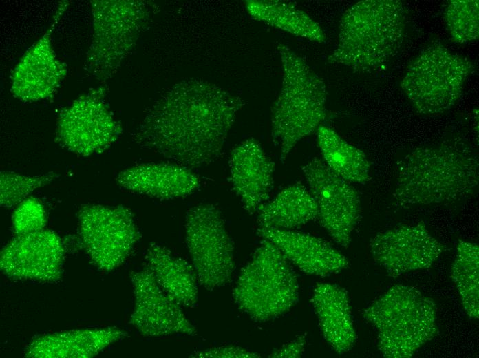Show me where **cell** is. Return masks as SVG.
<instances>
[{"label": "cell", "instance_id": "6da1fadb", "mask_svg": "<svg viewBox=\"0 0 479 358\" xmlns=\"http://www.w3.org/2000/svg\"><path fill=\"white\" fill-rule=\"evenodd\" d=\"M239 96L200 79L184 80L148 109L133 133L140 147L189 169L221 154L238 111Z\"/></svg>", "mask_w": 479, "mask_h": 358}, {"label": "cell", "instance_id": "7a4b0ae2", "mask_svg": "<svg viewBox=\"0 0 479 358\" xmlns=\"http://www.w3.org/2000/svg\"><path fill=\"white\" fill-rule=\"evenodd\" d=\"M478 181L474 149L462 138H448L398 160L392 202L399 208L458 203L476 193Z\"/></svg>", "mask_w": 479, "mask_h": 358}, {"label": "cell", "instance_id": "3957f363", "mask_svg": "<svg viewBox=\"0 0 479 358\" xmlns=\"http://www.w3.org/2000/svg\"><path fill=\"white\" fill-rule=\"evenodd\" d=\"M407 24V10L401 1H360L341 17L338 43L328 61L357 73L381 72L403 48Z\"/></svg>", "mask_w": 479, "mask_h": 358}, {"label": "cell", "instance_id": "277c9868", "mask_svg": "<svg viewBox=\"0 0 479 358\" xmlns=\"http://www.w3.org/2000/svg\"><path fill=\"white\" fill-rule=\"evenodd\" d=\"M277 50L282 81L271 109L270 131L284 162L297 144L326 119L327 90L323 79L287 45L279 42Z\"/></svg>", "mask_w": 479, "mask_h": 358}, {"label": "cell", "instance_id": "5b68a950", "mask_svg": "<svg viewBox=\"0 0 479 358\" xmlns=\"http://www.w3.org/2000/svg\"><path fill=\"white\" fill-rule=\"evenodd\" d=\"M378 331V348L387 358L412 357L437 332L434 301L416 288H390L363 312Z\"/></svg>", "mask_w": 479, "mask_h": 358}, {"label": "cell", "instance_id": "8992f818", "mask_svg": "<svg viewBox=\"0 0 479 358\" xmlns=\"http://www.w3.org/2000/svg\"><path fill=\"white\" fill-rule=\"evenodd\" d=\"M260 244L242 269L233 296L237 308L257 322L275 319L289 311L299 299L297 275L270 241Z\"/></svg>", "mask_w": 479, "mask_h": 358}, {"label": "cell", "instance_id": "52a82bcc", "mask_svg": "<svg viewBox=\"0 0 479 358\" xmlns=\"http://www.w3.org/2000/svg\"><path fill=\"white\" fill-rule=\"evenodd\" d=\"M92 37L85 70L103 82L117 71L150 24L154 6L137 0H92Z\"/></svg>", "mask_w": 479, "mask_h": 358}, {"label": "cell", "instance_id": "ba28073f", "mask_svg": "<svg viewBox=\"0 0 479 358\" xmlns=\"http://www.w3.org/2000/svg\"><path fill=\"white\" fill-rule=\"evenodd\" d=\"M473 69L467 58L432 44L408 65L401 87L420 114H443L457 103Z\"/></svg>", "mask_w": 479, "mask_h": 358}, {"label": "cell", "instance_id": "9c48e42d", "mask_svg": "<svg viewBox=\"0 0 479 358\" xmlns=\"http://www.w3.org/2000/svg\"><path fill=\"white\" fill-rule=\"evenodd\" d=\"M186 242L198 282L208 291L231 282L235 270L233 243L219 209L211 203L191 208Z\"/></svg>", "mask_w": 479, "mask_h": 358}, {"label": "cell", "instance_id": "30bf717a", "mask_svg": "<svg viewBox=\"0 0 479 358\" xmlns=\"http://www.w3.org/2000/svg\"><path fill=\"white\" fill-rule=\"evenodd\" d=\"M79 235L85 252L100 270L111 271L130 255L141 237L131 210L122 205H82Z\"/></svg>", "mask_w": 479, "mask_h": 358}, {"label": "cell", "instance_id": "8fae6325", "mask_svg": "<svg viewBox=\"0 0 479 358\" xmlns=\"http://www.w3.org/2000/svg\"><path fill=\"white\" fill-rule=\"evenodd\" d=\"M103 87L91 90L62 109L57 117L55 140L81 156L103 152L119 137L122 127L105 101Z\"/></svg>", "mask_w": 479, "mask_h": 358}, {"label": "cell", "instance_id": "7c38bea8", "mask_svg": "<svg viewBox=\"0 0 479 358\" xmlns=\"http://www.w3.org/2000/svg\"><path fill=\"white\" fill-rule=\"evenodd\" d=\"M302 171L317 203L320 224L337 244L347 248L361 215L359 192L318 158L306 163Z\"/></svg>", "mask_w": 479, "mask_h": 358}, {"label": "cell", "instance_id": "4fadbf2b", "mask_svg": "<svg viewBox=\"0 0 479 358\" xmlns=\"http://www.w3.org/2000/svg\"><path fill=\"white\" fill-rule=\"evenodd\" d=\"M68 5V1L59 3L49 28L14 67L10 90L17 98L25 102L50 98L65 77L67 65L54 50L52 33Z\"/></svg>", "mask_w": 479, "mask_h": 358}, {"label": "cell", "instance_id": "5bb4252c", "mask_svg": "<svg viewBox=\"0 0 479 358\" xmlns=\"http://www.w3.org/2000/svg\"><path fill=\"white\" fill-rule=\"evenodd\" d=\"M64 256L61 238L43 229L14 235L1 252L0 268L9 278L54 282L62 277Z\"/></svg>", "mask_w": 479, "mask_h": 358}, {"label": "cell", "instance_id": "9a60e30c", "mask_svg": "<svg viewBox=\"0 0 479 358\" xmlns=\"http://www.w3.org/2000/svg\"><path fill=\"white\" fill-rule=\"evenodd\" d=\"M370 249L374 261L396 277L430 267L444 248L421 222L377 233L370 240Z\"/></svg>", "mask_w": 479, "mask_h": 358}, {"label": "cell", "instance_id": "2e32d148", "mask_svg": "<svg viewBox=\"0 0 479 358\" xmlns=\"http://www.w3.org/2000/svg\"><path fill=\"white\" fill-rule=\"evenodd\" d=\"M135 297L129 324L141 335L161 337L194 335L197 331L181 309L159 286L147 268L130 274Z\"/></svg>", "mask_w": 479, "mask_h": 358}, {"label": "cell", "instance_id": "e0dca14e", "mask_svg": "<svg viewBox=\"0 0 479 358\" xmlns=\"http://www.w3.org/2000/svg\"><path fill=\"white\" fill-rule=\"evenodd\" d=\"M230 178L233 189L244 208L252 215L269 198L274 184L275 163L253 138L238 144L232 150Z\"/></svg>", "mask_w": 479, "mask_h": 358}, {"label": "cell", "instance_id": "ac0fdd59", "mask_svg": "<svg viewBox=\"0 0 479 358\" xmlns=\"http://www.w3.org/2000/svg\"><path fill=\"white\" fill-rule=\"evenodd\" d=\"M257 233L273 243L289 262L307 274L328 276L348 266L346 257L330 243L309 233L261 227H257Z\"/></svg>", "mask_w": 479, "mask_h": 358}, {"label": "cell", "instance_id": "d6986e66", "mask_svg": "<svg viewBox=\"0 0 479 358\" xmlns=\"http://www.w3.org/2000/svg\"><path fill=\"white\" fill-rule=\"evenodd\" d=\"M116 181L123 189L162 200L188 196L200 185L191 169L173 163L137 165L120 171Z\"/></svg>", "mask_w": 479, "mask_h": 358}, {"label": "cell", "instance_id": "ffe728a7", "mask_svg": "<svg viewBox=\"0 0 479 358\" xmlns=\"http://www.w3.org/2000/svg\"><path fill=\"white\" fill-rule=\"evenodd\" d=\"M127 336L116 326L45 334L33 339L24 353L28 358H91Z\"/></svg>", "mask_w": 479, "mask_h": 358}, {"label": "cell", "instance_id": "44dd1931", "mask_svg": "<svg viewBox=\"0 0 479 358\" xmlns=\"http://www.w3.org/2000/svg\"><path fill=\"white\" fill-rule=\"evenodd\" d=\"M311 302L317 316L321 333L339 354L354 346L356 335L347 291L334 284H318Z\"/></svg>", "mask_w": 479, "mask_h": 358}, {"label": "cell", "instance_id": "7402d4cb", "mask_svg": "<svg viewBox=\"0 0 479 358\" xmlns=\"http://www.w3.org/2000/svg\"><path fill=\"white\" fill-rule=\"evenodd\" d=\"M145 262L160 288L180 306L195 305L198 280L193 266L156 243L147 248Z\"/></svg>", "mask_w": 479, "mask_h": 358}, {"label": "cell", "instance_id": "603a6c76", "mask_svg": "<svg viewBox=\"0 0 479 358\" xmlns=\"http://www.w3.org/2000/svg\"><path fill=\"white\" fill-rule=\"evenodd\" d=\"M257 213L258 227L290 230L317 218L318 207L310 191L296 183L263 204Z\"/></svg>", "mask_w": 479, "mask_h": 358}, {"label": "cell", "instance_id": "cb8c5ba5", "mask_svg": "<svg viewBox=\"0 0 479 358\" xmlns=\"http://www.w3.org/2000/svg\"><path fill=\"white\" fill-rule=\"evenodd\" d=\"M246 8L253 19L276 29L313 42L326 41V34L321 26L292 2L252 0L246 1Z\"/></svg>", "mask_w": 479, "mask_h": 358}, {"label": "cell", "instance_id": "d4e9b609", "mask_svg": "<svg viewBox=\"0 0 479 358\" xmlns=\"http://www.w3.org/2000/svg\"><path fill=\"white\" fill-rule=\"evenodd\" d=\"M317 134L323 161L333 173L350 183L364 184L370 180V165L363 151L329 127L320 125Z\"/></svg>", "mask_w": 479, "mask_h": 358}, {"label": "cell", "instance_id": "484cf974", "mask_svg": "<svg viewBox=\"0 0 479 358\" xmlns=\"http://www.w3.org/2000/svg\"><path fill=\"white\" fill-rule=\"evenodd\" d=\"M479 248L477 244L459 240L451 275L468 316L478 318Z\"/></svg>", "mask_w": 479, "mask_h": 358}, {"label": "cell", "instance_id": "4316f807", "mask_svg": "<svg viewBox=\"0 0 479 358\" xmlns=\"http://www.w3.org/2000/svg\"><path fill=\"white\" fill-rule=\"evenodd\" d=\"M444 16L446 25L454 41L466 43L478 39V0H451L445 8Z\"/></svg>", "mask_w": 479, "mask_h": 358}, {"label": "cell", "instance_id": "83f0119b", "mask_svg": "<svg viewBox=\"0 0 479 358\" xmlns=\"http://www.w3.org/2000/svg\"><path fill=\"white\" fill-rule=\"evenodd\" d=\"M57 177L54 172L26 176L10 171L0 173V204L10 208L18 205L34 190L50 183Z\"/></svg>", "mask_w": 479, "mask_h": 358}, {"label": "cell", "instance_id": "f1b7e54d", "mask_svg": "<svg viewBox=\"0 0 479 358\" xmlns=\"http://www.w3.org/2000/svg\"><path fill=\"white\" fill-rule=\"evenodd\" d=\"M46 215L43 205L34 197H28L15 209L12 215L14 235L28 234L45 229Z\"/></svg>", "mask_w": 479, "mask_h": 358}, {"label": "cell", "instance_id": "f546056e", "mask_svg": "<svg viewBox=\"0 0 479 358\" xmlns=\"http://www.w3.org/2000/svg\"><path fill=\"white\" fill-rule=\"evenodd\" d=\"M190 357L200 358H256L259 357L260 355L240 346H226L195 352L191 354Z\"/></svg>", "mask_w": 479, "mask_h": 358}, {"label": "cell", "instance_id": "4dcf8cb0", "mask_svg": "<svg viewBox=\"0 0 479 358\" xmlns=\"http://www.w3.org/2000/svg\"><path fill=\"white\" fill-rule=\"evenodd\" d=\"M306 340V335H299L290 342L273 350L268 357L275 358L300 357L304 351Z\"/></svg>", "mask_w": 479, "mask_h": 358}]
</instances>
